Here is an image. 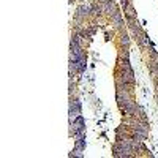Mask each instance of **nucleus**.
Wrapping results in <instances>:
<instances>
[{"label": "nucleus", "mask_w": 158, "mask_h": 158, "mask_svg": "<svg viewBox=\"0 0 158 158\" xmlns=\"http://www.w3.org/2000/svg\"><path fill=\"white\" fill-rule=\"evenodd\" d=\"M84 130H85V127H84V118H82L81 115H77L74 120H73V131H74V135H76V136H82V135H84Z\"/></svg>", "instance_id": "nucleus-1"}, {"label": "nucleus", "mask_w": 158, "mask_h": 158, "mask_svg": "<svg viewBox=\"0 0 158 158\" xmlns=\"http://www.w3.org/2000/svg\"><path fill=\"white\" fill-rule=\"evenodd\" d=\"M79 112H81V104H79L77 100H74V101L71 103V106H70V115H71V118H73V117H77Z\"/></svg>", "instance_id": "nucleus-2"}, {"label": "nucleus", "mask_w": 158, "mask_h": 158, "mask_svg": "<svg viewBox=\"0 0 158 158\" xmlns=\"http://www.w3.org/2000/svg\"><path fill=\"white\" fill-rule=\"evenodd\" d=\"M89 11H90V6H89V5H82L81 8L77 10L79 16H85V15H89Z\"/></svg>", "instance_id": "nucleus-3"}, {"label": "nucleus", "mask_w": 158, "mask_h": 158, "mask_svg": "<svg viewBox=\"0 0 158 158\" xmlns=\"http://www.w3.org/2000/svg\"><path fill=\"white\" fill-rule=\"evenodd\" d=\"M128 43H130V40H128V36H127V35H123V36H122V44L128 46Z\"/></svg>", "instance_id": "nucleus-4"}]
</instances>
